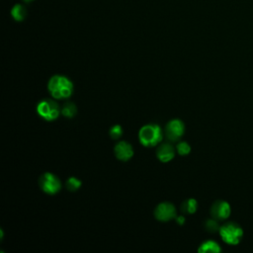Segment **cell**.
Masks as SVG:
<instances>
[{
    "instance_id": "obj_1",
    "label": "cell",
    "mask_w": 253,
    "mask_h": 253,
    "mask_svg": "<svg viewBox=\"0 0 253 253\" xmlns=\"http://www.w3.org/2000/svg\"><path fill=\"white\" fill-rule=\"evenodd\" d=\"M50 95L58 100L69 98L73 92V83L64 75H53L47 83Z\"/></svg>"
},
{
    "instance_id": "obj_2",
    "label": "cell",
    "mask_w": 253,
    "mask_h": 253,
    "mask_svg": "<svg viewBox=\"0 0 253 253\" xmlns=\"http://www.w3.org/2000/svg\"><path fill=\"white\" fill-rule=\"evenodd\" d=\"M163 138V130L156 124H147L141 126L138 131L139 142L146 146L152 147L161 142Z\"/></svg>"
},
{
    "instance_id": "obj_3",
    "label": "cell",
    "mask_w": 253,
    "mask_h": 253,
    "mask_svg": "<svg viewBox=\"0 0 253 253\" xmlns=\"http://www.w3.org/2000/svg\"><path fill=\"white\" fill-rule=\"evenodd\" d=\"M218 232L221 239L229 245L238 244L243 237L242 227L238 223L233 221H228L222 224L219 227Z\"/></svg>"
},
{
    "instance_id": "obj_4",
    "label": "cell",
    "mask_w": 253,
    "mask_h": 253,
    "mask_svg": "<svg viewBox=\"0 0 253 253\" xmlns=\"http://www.w3.org/2000/svg\"><path fill=\"white\" fill-rule=\"evenodd\" d=\"M37 113L45 121H54L61 113L58 104L51 99H43L37 106Z\"/></svg>"
},
{
    "instance_id": "obj_5",
    "label": "cell",
    "mask_w": 253,
    "mask_h": 253,
    "mask_svg": "<svg viewBox=\"0 0 253 253\" xmlns=\"http://www.w3.org/2000/svg\"><path fill=\"white\" fill-rule=\"evenodd\" d=\"M39 185L41 189L48 195H54L58 193L61 189L60 180L56 175L50 172H45L42 174L39 179Z\"/></svg>"
},
{
    "instance_id": "obj_6",
    "label": "cell",
    "mask_w": 253,
    "mask_h": 253,
    "mask_svg": "<svg viewBox=\"0 0 253 253\" xmlns=\"http://www.w3.org/2000/svg\"><path fill=\"white\" fill-rule=\"evenodd\" d=\"M185 131V125L179 119H173L169 121L165 126V133L169 140H179Z\"/></svg>"
},
{
    "instance_id": "obj_7",
    "label": "cell",
    "mask_w": 253,
    "mask_h": 253,
    "mask_svg": "<svg viewBox=\"0 0 253 253\" xmlns=\"http://www.w3.org/2000/svg\"><path fill=\"white\" fill-rule=\"evenodd\" d=\"M154 216L157 220L169 221L176 216V209L171 203H161L155 208Z\"/></svg>"
},
{
    "instance_id": "obj_8",
    "label": "cell",
    "mask_w": 253,
    "mask_h": 253,
    "mask_svg": "<svg viewBox=\"0 0 253 253\" xmlns=\"http://www.w3.org/2000/svg\"><path fill=\"white\" fill-rule=\"evenodd\" d=\"M231 212L230 205L223 200L215 201L211 207V214L217 220H224L229 217Z\"/></svg>"
},
{
    "instance_id": "obj_9",
    "label": "cell",
    "mask_w": 253,
    "mask_h": 253,
    "mask_svg": "<svg viewBox=\"0 0 253 253\" xmlns=\"http://www.w3.org/2000/svg\"><path fill=\"white\" fill-rule=\"evenodd\" d=\"M114 152L116 157L122 161L129 160L133 155L132 146L126 141H120L114 147Z\"/></svg>"
},
{
    "instance_id": "obj_10",
    "label": "cell",
    "mask_w": 253,
    "mask_h": 253,
    "mask_svg": "<svg viewBox=\"0 0 253 253\" xmlns=\"http://www.w3.org/2000/svg\"><path fill=\"white\" fill-rule=\"evenodd\" d=\"M156 156L161 162H168L174 158L175 148L169 142L161 143L156 150Z\"/></svg>"
},
{
    "instance_id": "obj_11",
    "label": "cell",
    "mask_w": 253,
    "mask_h": 253,
    "mask_svg": "<svg viewBox=\"0 0 253 253\" xmlns=\"http://www.w3.org/2000/svg\"><path fill=\"white\" fill-rule=\"evenodd\" d=\"M220 251L221 248L219 244L213 240L204 241L198 248V252L200 253H218Z\"/></svg>"
},
{
    "instance_id": "obj_12",
    "label": "cell",
    "mask_w": 253,
    "mask_h": 253,
    "mask_svg": "<svg viewBox=\"0 0 253 253\" xmlns=\"http://www.w3.org/2000/svg\"><path fill=\"white\" fill-rule=\"evenodd\" d=\"M197 209H198V202L195 199H188L181 206V210L185 213H189V214L196 212Z\"/></svg>"
},
{
    "instance_id": "obj_13",
    "label": "cell",
    "mask_w": 253,
    "mask_h": 253,
    "mask_svg": "<svg viewBox=\"0 0 253 253\" xmlns=\"http://www.w3.org/2000/svg\"><path fill=\"white\" fill-rule=\"evenodd\" d=\"M11 14L13 16V18L17 21H23L25 18H26V15H27V10L26 8L21 5V4H16L12 11H11Z\"/></svg>"
},
{
    "instance_id": "obj_14",
    "label": "cell",
    "mask_w": 253,
    "mask_h": 253,
    "mask_svg": "<svg viewBox=\"0 0 253 253\" xmlns=\"http://www.w3.org/2000/svg\"><path fill=\"white\" fill-rule=\"evenodd\" d=\"M77 113V108L74 103L66 102L61 108V114L65 118H73Z\"/></svg>"
},
{
    "instance_id": "obj_15",
    "label": "cell",
    "mask_w": 253,
    "mask_h": 253,
    "mask_svg": "<svg viewBox=\"0 0 253 253\" xmlns=\"http://www.w3.org/2000/svg\"><path fill=\"white\" fill-rule=\"evenodd\" d=\"M65 185L69 191L74 192V191H77L81 187V181L75 177H70L67 179Z\"/></svg>"
},
{
    "instance_id": "obj_16",
    "label": "cell",
    "mask_w": 253,
    "mask_h": 253,
    "mask_svg": "<svg viewBox=\"0 0 253 253\" xmlns=\"http://www.w3.org/2000/svg\"><path fill=\"white\" fill-rule=\"evenodd\" d=\"M176 151L180 155H187L191 151V146L188 142L186 141H179L176 145Z\"/></svg>"
},
{
    "instance_id": "obj_17",
    "label": "cell",
    "mask_w": 253,
    "mask_h": 253,
    "mask_svg": "<svg viewBox=\"0 0 253 253\" xmlns=\"http://www.w3.org/2000/svg\"><path fill=\"white\" fill-rule=\"evenodd\" d=\"M205 226L207 228L208 231L210 232H215V231H218L219 230V225H218V222H217V219L215 218H211V219H208L205 223Z\"/></svg>"
},
{
    "instance_id": "obj_18",
    "label": "cell",
    "mask_w": 253,
    "mask_h": 253,
    "mask_svg": "<svg viewBox=\"0 0 253 253\" xmlns=\"http://www.w3.org/2000/svg\"><path fill=\"white\" fill-rule=\"evenodd\" d=\"M123 134V128L120 125H115L110 128V136L114 139H118Z\"/></svg>"
},
{
    "instance_id": "obj_19",
    "label": "cell",
    "mask_w": 253,
    "mask_h": 253,
    "mask_svg": "<svg viewBox=\"0 0 253 253\" xmlns=\"http://www.w3.org/2000/svg\"><path fill=\"white\" fill-rule=\"evenodd\" d=\"M176 221H177L178 224H184V222H185V217L182 216V215H179V216L176 217Z\"/></svg>"
},
{
    "instance_id": "obj_20",
    "label": "cell",
    "mask_w": 253,
    "mask_h": 253,
    "mask_svg": "<svg viewBox=\"0 0 253 253\" xmlns=\"http://www.w3.org/2000/svg\"><path fill=\"white\" fill-rule=\"evenodd\" d=\"M23 1H25V2H29V1H32V0H23Z\"/></svg>"
}]
</instances>
